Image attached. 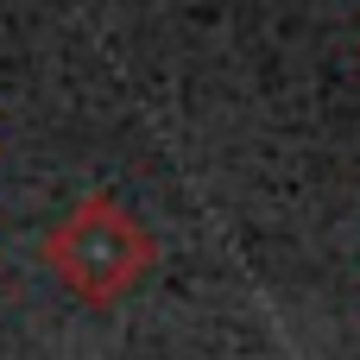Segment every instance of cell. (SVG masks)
Wrapping results in <instances>:
<instances>
[{
  "label": "cell",
  "instance_id": "6da1fadb",
  "mask_svg": "<svg viewBox=\"0 0 360 360\" xmlns=\"http://www.w3.org/2000/svg\"><path fill=\"white\" fill-rule=\"evenodd\" d=\"M44 266H51V278L70 291V297H82V304H114V297H127L146 272H152V259H158V247H152V234H146V221L127 209V202H114V196H82L51 234H44Z\"/></svg>",
  "mask_w": 360,
  "mask_h": 360
}]
</instances>
